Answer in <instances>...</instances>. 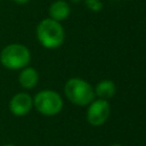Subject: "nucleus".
Returning a JSON list of instances; mask_svg holds the SVG:
<instances>
[{"instance_id":"obj_12","label":"nucleus","mask_w":146,"mask_h":146,"mask_svg":"<svg viewBox=\"0 0 146 146\" xmlns=\"http://www.w3.org/2000/svg\"><path fill=\"white\" fill-rule=\"evenodd\" d=\"M110 146H122V145H120V144H112V145H110Z\"/></svg>"},{"instance_id":"obj_2","label":"nucleus","mask_w":146,"mask_h":146,"mask_svg":"<svg viewBox=\"0 0 146 146\" xmlns=\"http://www.w3.org/2000/svg\"><path fill=\"white\" fill-rule=\"evenodd\" d=\"M66 98L74 105L87 106L95 99L94 88L81 78H71L64 86Z\"/></svg>"},{"instance_id":"obj_3","label":"nucleus","mask_w":146,"mask_h":146,"mask_svg":"<svg viewBox=\"0 0 146 146\" xmlns=\"http://www.w3.org/2000/svg\"><path fill=\"white\" fill-rule=\"evenodd\" d=\"M0 62L9 70H22L30 64L31 52L22 43H10L1 50Z\"/></svg>"},{"instance_id":"obj_8","label":"nucleus","mask_w":146,"mask_h":146,"mask_svg":"<svg viewBox=\"0 0 146 146\" xmlns=\"http://www.w3.org/2000/svg\"><path fill=\"white\" fill-rule=\"evenodd\" d=\"M39 81V73L34 67H24L22 68L18 75L19 84L25 89H32L38 84Z\"/></svg>"},{"instance_id":"obj_5","label":"nucleus","mask_w":146,"mask_h":146,"mask_svg":"<svg viewBox=\"0 0 146 146\" xmlns=\"http://www.w3.org/2000/svg\"><path fill=\"white\" fill-rule=\"evenodd\" d=\"M111 113V107L107 100L105 99H94L87 110V121L89 124L94 127H99L103 125L107 119L110 117Z\"/></svg>"},{"instance_id":"obj_9","label":"nucleus","mask_w":146,"mask_h":146,"mask_svg":"<svg viewBox=\"0 0 146 146\" xmlns=\"http://www.w3.org/2000/svg\"><path fill=\"white\" fill-rule=\"evenodd\" d=\"M94 91H95V96H97L100 99L107 100L115 95L116 86L112 80H102L96 84Z\"/></svg>"},{"instance_id":"obj_10","label":"nucleus","mask_w":146,"mask_h":146,"mask_svg":"<svg viewBox=\"0 0 146 146\" xmlns=\"http://www.w3.org/2000/svg\"><path fill=\"white\" fill-rule=\"evenodd\" d=\"M86 6L90 10H94V11H98L103 7V5L99 0H86Z\"/></svg>"},{"instance_id":"obj_4","label":"nucleus","mask_w":146,"mask_h":146,"mask_svg":"<svg viewBox=\"0 0 146 146\" xmlns=\"http://www.w3.org/2000/svg\"><path fill=\"white\" fill-rule=\"evenodd\" d=\"M33 106L39 113L52 116L62 111L63 99L60 95L54 90H41L33 98Z\"/></svg>"},{"instance_id":"obj_11","label":"nucleus","mask_w":146,"mask_h":146,"mask_svg":"<svg viewBox=\"0 0 146 146\" xmlns=\"http://www.w3.org/2000/svg\"><path fill=\"white\" fill-rule=\"evenodd\" d=\"M14 2H16V3H19V5H24V3H26V2H29L30 0H13Z\"/></svg>"},{"instance_id":"obj_13","label":"nucleus","mask_w":146,"mask_h":146,"mask_svg":"<svg viewBox=\"0 0 146 146\" xmlns=\"http://www.w3.org/2000/svg\"><path fill=\"white\" fill-rule=\"evenodd\" d=\"M5 146H15V145H11V144H8V145H5Z\"/></svg>"},{"instance_id":"obj_7","label":"nucleus","mask_w":146,"mask_h":146,"mask_svg":"<svg viewBox=\"0 0 146 146\" xmlns=\"http://www.w3.org/2000/svg\"><path fill=\"white\" fill-rule=\"evenodd\" d=\"M71 14V7L70 5L64 0H56L54 1L49 7V16L51 19L62 22L65 21Z\"/></svg>"},{"instance_id":"obj_1","label":"nucleus","mask_w":146,"mask_h":146,"mask_svg":"<svg viewBox=\"0 0 146 146\" xmlns=\"http://www.w3.org/2000/svg\"><path fill=\"white\" fill-rule=\"evenodd\" d=\"M36 38L42 47L47 49H56L63 44L65 32L59 22L51 18H44L36 27Z\"/></svg>"},{"instance_id":"obj_6","label":"nucleus","mask_w":146,"mask_h":146,"mask_svg":"<svg viewBox=\"0 0 146 146\" xmlns=\"http://www.w3.org/2000/svg\"><path fill=\"white\" fill-rule=\"evenodd\" d=\"M33 106L32 97L26 92L16 94L9 102V110L16 116L26 115Z\"/></svg>"}]
</instances>
